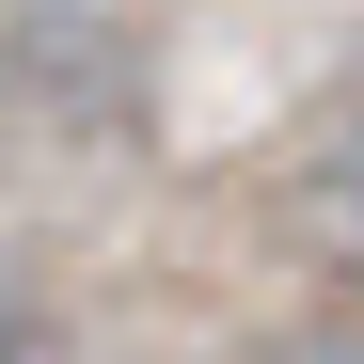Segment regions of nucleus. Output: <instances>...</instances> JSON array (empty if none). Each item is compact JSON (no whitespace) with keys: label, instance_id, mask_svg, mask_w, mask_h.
I'll return each instance as SVG.
<instances>
[{"label":"nucleus","instance_id":"obj_1","mask_svg":"<svg viewBox=\"0 0 364 364\" xmlns=\"http://www.w3.org/2000/svg\"><path fill=\"white\" fill-rule=\"evenodd\" d=\"M0 364H48V333H32V301L0 285Z\"/></svg>","mask_w":364,"mask_h":364},{"label":"nucleus","instance_id":"obj_2","mask_svg":"<svg viewBox=\"0 0 364 364\" xmlns=\"http://www.w3.org/2000/svg\"><path fill=\"white\" fill-rule=\"evenodd\" d=\"M333 191H348V222H364V111H348V159H333Z\"/></svg>","mask_w":364,"mask_h":364}]
</instances>
